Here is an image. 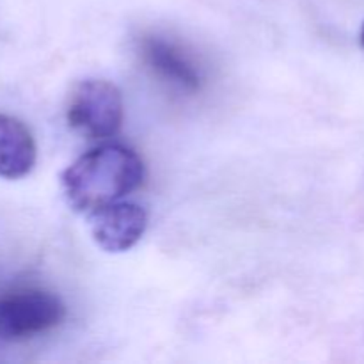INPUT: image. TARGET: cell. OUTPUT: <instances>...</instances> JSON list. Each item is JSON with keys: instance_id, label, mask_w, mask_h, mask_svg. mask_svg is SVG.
Listing matches in <instances>:
<instances>
[{"instance_id": "6da1fadb", "label": "cell", "mask_w": 364, "mask_h": 364, "mask_svg": "<svg viewBox=\"0 0 364 364\" xmlns=\"http://www.w3.org/2000/svg\"><path fill=\"white\" fill-rule=\"evenodd\" d=\"M144 164L134 149L107 144L75 160L60 176L64 198L75 212L91 213L137 191Z\"/></svg>"}, {"instance_id": "8992f818", "label": "cell", "mask_w": 364, "mask_h": 364, "mask_svg": "<svg viewBox=\"0 0 364 364\" xmlns=\"http://www.w3.org/2000/svg\"><path fill=\"white\" fill-rule=\"evenodd\" d=\"M38 149L31 130L20 119L0 114V178L20 180L36 166Z\"/></svg>"}, {"instance_id": "277c9868", "label": "cell", "mask_w": 364, "mask_h": 364, "mask_svg": "<svg viewBox=\"0 0 364 364\" xmlns=\"http://www.w3.org/2000/svg\"><path fill=\"white\" fill-rule=\"evenodd\" d=\"M87 219L92 238L107 252L132 249L148 228V213L134 203H112L87 213Z\"/></svg>"}, {"instance_id": "3957f363", "label": "cell", "mask_w": 364, "mask_h": 364, "mask_svg": "<svg viewBox=\"0 0 364 364\" xmlns=\"http://www.w3.org/2000/svg\"><path fill=\"white\" fill-rule=\"evenodd\" d=\"M66 308L57 295L21 290L0 297V340L20 341L59 326Z\"/></svg>"}, {"instance_id": "7a4b0ae2", "label": "cell", "mask_w": 364, "mask_h": 364, "mask_svg": "<svg viewBox=\"0 0 364 364\" xmlns=\"http://www.w3.org/2000/svg\"><path fill=\"white\" fill-rule=\"evenodd\" d=\"M123 112V96L112 82L87 78L71 91L66 117L70 127L84 137L107 139L121 128Z\"/></svg>"}, {"instance_id": "5b68a950", "label": "cell", "mask_w": 364, "mask_h": 364, "mask_svg": "<svg viewBox=\"0 0 364 364\" xmlns=\"http://www.w3.org/2000/svg\"><path fill=\"white\" fill-rule=\"evenodd\" d=\"M141 53L149 70L171 85L194 92L201 87V71L194 60L174 43L156 36L142 39Z\"/></svg>"}, {"instance_id": "52a82bcc", "label": "cell", "mask_w": 364, "mask_h": 364, "mask_svg": "<svg viewBox=\"0 0 364 364\" xmlns=\"http://www.w3.org/2000/svg\"><path fill=\"white\" fill-rule=\"evenodd\" d=\"M359 39H361V45L364 46V23H363V27H361V32H359Z\"/></svg>"}]
</instances>
